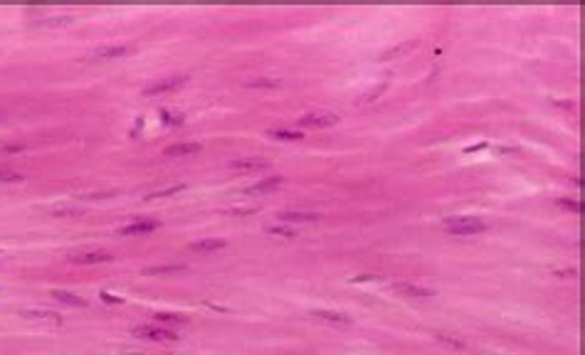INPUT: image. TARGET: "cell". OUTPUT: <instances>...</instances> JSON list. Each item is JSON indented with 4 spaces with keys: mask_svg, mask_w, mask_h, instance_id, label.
Masks as SVG:
<instances>
[{
    "mask_svg": "<svg viewBox=\"0 0 585 355\" xmlns=\"http://www.w3.org/2000/svg\"><path fill=\"white\" fill-rule=\"evenodd\" d=\"M447 232L454 237H469V235H479L487 230V222H482L479 217H452L447 220Z\"/></svg>",
    "mask_w": 585,
    "mask_h": 355,
    "instance_id": "1",
    "label": "cell"
},
{
    "mask_svg": "<svg viewBox=\"0 0 585 355\" xmlns=\"http://www.w3.org/2000/svg\"><path fill=\"white\" fill-rule=\"evenodd\" d=\"M183 84H186V77H168V79H161V82L146 87V89H143V96L168 94V92H173V89H178V87H183Z\"/></svg>",
    "mask_w": 585,
    "mask_h": 355,
    "instance_id": "2",
    "label": "cell"
},
{
    "mask_svg": "<svg viewBox=\"0 0 585 355\" xmlns=\"http://www.w3.org/2000/svg\"><path fill=\"white\" fill-rule=\"evenodd\" d=\"M302 126H309V128H328V126H336L338 123V116L336 114H328V111H321V114H306V116L299 118Z\"/></svg>",
    "mask_w": 585,
    "mask_h": 355,
    "instance_id": "3",
    "label": "cell"
},
{
    "mask_svg": "<svg viewBox=\"0 0 585 355\" xmlns=\"http://www.w3.org/2000/svg\"><path fill=\"white\" fill-rule=\"evenodd\" d=\"M134 333L141 335V338H148V340H163V343L178 340L176 333L168 331V328H161V326H139V328H134Z\"/></svg>",
    "mask_w": 585,
    "mask_h": 355,
    "instance_id": "4",
    "label": "cell"
},
{
    "mask_svg": "<svg viewBox=\"0 0 585 355\" xmlns=\"http://www.w3.org/2000/svg\"><path fill=\"white\" fill-rule=\"evenodd\" d=\"M153 230H158V222H153V220H139V222H131V225L121 227V230H119V235H124V237L151 235Z\"/></svg>",
    "mask_w": 585,
    "mask_h": 355,
    "instance_id": "5",
    "label": "cell"
},
{
    "mask_svg": "<svg viewBox=\"0 0 585 355\" xmlns=\"http://www.w3.org/2000/svg\"><path fill=\"white\" fill-rule=\"evenodd\" d=\"M393 291H398L400 296H407V299H427V296H432L430 289L418 286V284H407V281H395Z\"/></svg>",
    "mask_w": 585,
    "mask_h": 355,
    "instance_id": "6",
    "label": "cell"
},
{
    "mask_svg": "<svg viewBox=\"0 0 585 355\" xmlns=\"http://www.w3.org/2000/svg\"><path fill=\"white\" fill-rule=\"evenodd\" d=\"M131 49L126 45H106V47H99L92 52V59H119V57H126Z\"/></svg>",
    "mask_w": 585,
    "mask_h": 355,
    "instance_id": "7",
    "label": "cell"
},
{
    "mask_svg": "<svg viewBox=\"0 0 585 355\" xmlns=\"http://www.w3.org/2000/svg\"><path fill=\"white\" fill-rule=\"evenodd\" d=\"M163 153L168 158H188V156L200 153V143H176V146H168Z\"/></svg>",
    "mask_w": 585,
    "mask_h": 355,
    "instance_id": "8",
    "label": "cell"
},
{
    "mask_svg": "<svg viewBox=\"0 0 585 355\" xmlns=\"http://www.w3.org/2000/svg\"><path fill=\"white\" fill-rule=\"evenodd\" d=\"M279 222H289V225H302V222H316L319 215L316 212H299V210H286V212L277 215Z\"/></svg>",
    "mask_w": 585,
    "mask_h": 355,
    "instance_id": "9",
    "label": "cell"
},
{
    "mask_svg": "<svg viewBox=\"0 0 585 355\" xmlns=\"http://www.w3.org/2000/svg\"><path fill=\"white\" fill-rule=\"evenodd\" d=\"M109 259H111V254H109V252H101V249H96V252H84V254H74V257H72L74 264H104V261H109Z\"/></svg>",
    "mask_w": 585,
    "mask_h": 355,
    "instance_id": "10",
    "label": "cell"
},
{
    "mask_svg": "<svg viewBox=\"0 0 585 355\" xmlns=\"http://www.w3.org/2000/svg\"><path fill=\"white\" fill-rule=\"evenodd\" d=\"M279 185H281V178H264V180L255 183L252 188L245 190V195H264V192H272V190H277Z\"/></svg>",
    "mask_w": 585,
    "mask_h": 355,
    "instance_id": "11",
    "label": "cell"
},
{
    "mask_svg": "<svg viewBox=\"0 0 585 355\" xmlns=\"http://www.w3.org/2000/svg\"><path fill=\"white\" fill-rule=\"evenodd\" d=\"M225 242L222 239H198V242H190V249L198 252V254H208V252H217L222 249Z\"/></svg>",
    "mask_w": 585,
    "mask_h": 355,
    "instance_id": "12",
    "label": "cell"
},
{
    "mask_svg": "<svg viewBox=\"0 0 585 355\" xmlns=\"http://www.w3.org/2000/svg\"><path fill=\"white\" fill-rule=\"evenodd\" d=\"M319 321H328V323H341V326H348L351 323V318L346 316V313H333V311H316L314 313Z\"/></svg>",
    "mask_w": 585,
    "mask_h": 355,
    "instance_id": "13",
    "label": "cell"
},
{
    "mask_svg": "<svg viewBox=\"0 0 585 355\" xmlns=\"http://www.w3.org/2000/svg\"><path fill=\"white\" fill-rule=\"evenodd\" d=\"M230 168L235 170H257V168H267L264 161H257V158H237L230 163Z\"/></svg>",
    "mask_w": 585,
    "mask_h": 355,
    "instance_id": "14",
    "label": "cell"
},
{
    "mask_svg": "<svg viewBox=\"0 0 585 355\" xmlns=\"http://www.w3.org/2000/svg\"><path fill=\"white\" fill-rule=\"evenodd\" d=\"M52 296H54L57 301H62V304H70V306H87V301H84V299L74 296V294H70V291H52Z\"/></svg>",
    "mask_w": 585,
    "mask_h": 355,
    "instance_id": "15",
    "label": "cell"
},
{
    "mask_svg": "<svg viewBox=\"0 0 585 355\" xmlns=\"http://www.w3.org/2000/svg\"><path fill=\"white\" fill-rule=\"evenodd\" d=\"M269 136H272V138H279V141H299V138H302L299 131H289V128H272Z\"/></svg>",
    "mask_w": 585,
    "mask_h": 355,
    "instance_id": "16",
    "label": "cell"
},
{
    "mask_svg": "<svg viewBox=\"0 0 585 355\" xmlns=\"http://www.w3.org/2000/svg\"><path fill=\"white\" fill-rule=\"evenodd\" d=\"M415 47V42L410 40V42H402V45H398V47H393V49H388L385 54H383V59H393V57H400V54H405V52H410V49Z\"/></svg>",
    "mask_w": 585,
    "mask_h": 355,
    "instance_id": "17",
    "label": "cell"
},
{
    "mask_svg": "<svg viewBox=\"0 0 585 355\" xmlns=\"http://www.w3.org/2000/svg\"><path fill=\"white\" fill-rule=\"evenodd\" d=\"M23 180V175L18 170H10V168H0V183H18Z\"/></svg>",
    "mask_w": 585,
    "mask_h": 355,
    "instance_id": "18",
    "label": "cell"
},
{
    "mask_svg": "<svg viewBox=\"0 0 585 355\" xmlns=\"http://www.w3.org/2000/svg\"><path fill=\"white\" fill-rule=\"evenodd\" d=\"M178 271H183L181 264H173V266H151V269H146V274H178Z\"/></svg>",
    "mask_w": 585,
    "mask_h": 355,
    "instance_id": "19",
    "label": "cell"
},
{
    "mask_svg": "<svg viewBox=\"0 0 585 355\" xmlns=\"http://www.w3.org/2000/svg\"><path fill=\"white\" fill-rule=\"evenodd\" d=\"M156 321H161V323H188L186 316H176V313H156Z\"/></svg>",
    "mask_w": 585,
    "mask_h": 355,
    "instance_id": "20",
    "label": "cell"
},
{
    "mask_svg": "<svg viewBox=\"0 0 585 355\" xmlns=\"http://www.w3.org/2000/svg\"><path fill=\"white\" fill-rule=\"evenodd\" d=\"M25 316H30V318H49V321H60V316L57 313H49V311H27Z\"/></svg>",
    "mask_w": 585,
    "mask_h": 355,
    "instance_id": "21",
    "label": "cell"
},
{
    "mask_svg": "<svg viewBox=\"0 0 585 355\" xmlns=\"http://www.w3.org/2000/svg\"><path fill=\"white\" fill-rule=\"evenodd\" d=\"M267 232H269V235H281V237H294V230H291V227H277V225H274V227H267Z\"/></svg>",
    "mask_w": 585,
    "mask_h": 355,
    "instance_id": "22",
    "label": "cell"
},
{
    "mask_svg": "<svg viewBox=\"0 0 585 355\" xmlns=\"http://www.w3.org/2000/svg\"><path fill=\"white\" fill-rule=\"evenodd\" d=\"M558 205L565 207V210H573V212H580V210H583L580 202H575V200H558Z\"/></svg>",
    "mask_w": 585,
    "mask_h": 355,
    "instance_id": "23",
    "label": "cell"
},
{
    "mask_svg": "<svg viewBox=\"0 0 585 355\" xmlns=\"http://www.w3.org/2000/svg\"><path fill=\"white\" fill-rule=\"evenodd\" d=\"M279 82H269V79H255V82H247V87H267V89H272V87H277Z\"/></svg>",
    "mask_w": 585,
    "mask_h": 355,
    "instance_id": "24",
    "label": "cell"
},
{
    "mask_svg": "<svg viewBox=\"0 0 585 355\" xmlns=\"http://www.w3.org/2000/svg\"><path fill=\"white\" fill-rule=\"evenodd\" d=\"M183 190V185H176V188H168V190H158V192H151L148 197H163V195H176V192H181Z\"/></svg>",
    "mask_w": 585,
    "mask_h": 355,
    "instance_id": "25",
    "label": "cell"
},
{
    "mask_svg": "<svg viewBox=\"0 0 585 355\" xmlns=\"http://www.w3.org/2000/svg\"><path fill=\"white\" fill-rule=\"evenodd\" d=\"M23 146H0V153H20Z\"/></svg>",
    "mask_w": 585,
    "mask_h": 355,
    "instance_id": "26",
    "label": "cell"
}]
</instances>
